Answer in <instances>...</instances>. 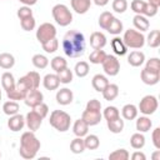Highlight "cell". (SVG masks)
Returning <instances> with one entry per match:
<instances>
[{
    "label": "cell",
    "mask_w": 160,
    "mask_h": 160,
    "mask_svg": "<svg viewBox=\"0 0 160 160\" xmlns=\"http://www.w3.org/2000/svg\"><path fill=\"white\" fill-rule=\"evenodd\" d=\"M61 48L66 56L80 58L85 52V49H86L84 34L78 30H69L62 38Z\"/></svg>",
    "instance_id": "cell-1"
},
{
    "label": "cell",
    "mask_w": 160,
    "mask_h": 160,
    "mask_svg": "<svg viewBox=\"0 0 160 160\" xmlns=\"http://www.w3.org/2000/svg\"><path fill=\"white\" fill-rule=\"evenodd\" d=\"M40 146H41L40 140L36 138L34 131H31V130L25 131V132H22V135L20 138V149H19L20 156L26 160L34 159L36 156L38 151L40 150Z\"/></svg>",
    "instance_id": "cell-2"
},
{
    "label": "cell",
    "mask_w": 160,
    "mask_h": 160,
    "mask_svg": "<svg viewBox=\"0 0 160 160\" xmlns=\"http://www.w3.org/2000/svg\"><path fill=\"white\" fill-rule=\"evenodd\" d=\"M50 125L60 131V132H65L70 129V124H71V118L70 115L64 111V110H54L50 114V119H49Z\"/></svg>",
    "instance_id": "cell-3"
},
{
    "label": "cell",
    "mask_w": 160,
    "mask_h": 160,
    "mask_svg": "<svg viewBox=\"0 0 160 160\" xmlns=\"http://www.w3.org/2000/svg\"><path fill=\"white\" fill-rule=\"evenodd\" d=\"M52 18L55 22L60 26H68L72 22V14L70 9L64 4H56L51 9Z\"/></svg>",
    "instance_id": "cell-4"
},
{
    "label": "cell",
    "mask_w": 160,
    "mask_h": 160,
    "mask_svg": "<svg viewBox=\"0 0 160 160\" xmlns=\"http://www.w3.org/2000/svg\"><path fill=\"white\" fill-rule=\"evenodd\" d=\"M122 41L126 45V48L130 49H141L145 45V36L142 32L134 30V29H128L124 32Z\"/></svg>",
    "instance_id": "cell-5"
},
{
    "label": "cell",
    "mask_w": 160,
    "mask_h": 160,
    "mask_svg": "<svg viewBox=\"0 0 160 160\" xmlns=\"http://www.w3.org/2000/svg\"><path fill=\"white\" fill-rule=\"evenodd\" d=\"M56 38V28L51 22H42L36 30V39L40 44Z\"/></svg>",
    "instance_id": "cell-6"
},
{
    "label": "cell",
    "mask_w": 160,
    "mask_h": 160,
    "mask_svg": "<svg viewBox=\"0 0 160 160\" xmlns=\"http://www.w3.org/2000/svg\"><path fill=\"white\" fill-rule=\"evenodd\" d=\"M159 102H158V98L154 95H145L138 106V110L144 114V115H151L158 110Z\"/></svg>",
    "instance_id": "cell-7"
},
{
    "label": "cell",
    "mask_w": 160,
    "mask_h": 160,
    "mask_svg": "<svg viewBox=\"0 0 160 160\" xmlns=\"http://www.w3.org/2000/svg\"><path fill=\"white\" fill-rule=\"evenodd\" d=\"M101 65L104 72L108 76H116L120 71V61L115 55H106Z\"/></svg>",
    "instance_id": "cell-8"
},
{
    "label": "cell",
    "mask_w": 160,
    "mask_h": 160,
    "mask_svg": "<svg viewBox=\"0 0 160 160\" xmlns=\"http://www.w3.org/2000/svg\"><path fill=\"white\" fill-rule=\"evenodd\" d=\"M41 124H42V118L35 110H31V111H29L26 114V116H25V125L28 126L29 130L35 132L36 130H39Z\"/></svg>",
    "instance_id": "cell-9"
},
{
    "label": "cell",
    "mask_w": 160,
    "mask_h": 160,
    "mask_svg": "<svg viewBox=\"0 0 160 160\" xmlns=\"http://www.w3.org/2000/svg\"><path fill=\"white\" fill-rule=\"evenodd\" d=\"M24 101H25V104L28 106L35 108L36 105H39L40 102L44 101V95L39 89H32V90L26 92V95L24 98Z\"/></svg>",
    "instance_id": "cell-10"
},
{
    "label": "cell",
    "mask_w": 160,
    "mask_h": 160,
    "mask_svg": "<svg viewBox=\"0 0 160 160\" xmlns=\"http://www.w3.org/2000/svg\"><path fill=\"white\" fill-rule=\"evenodd\" d=\"M81 119H82L89 126H94V125H98V124L101 121L102 114H101V111H95V110H88V109H85V110L82 111Z\"/></svg>",
    "instance_id": "cell-11"
},
{
    "label": "cell",
    "mask_w": 160,
    "mask_h": 160,
    "mask_svg": "<svg viewBox=\"0 0 160 160\" xmlns=\"http://www.w3.org/2000/svg\"><path fill=\"white\" fill-rule=\"evenodd\" d=\"M8 126L14 132H18V131L22 130V128L25 126V116H22L21 114L11 115L8 120Z\"/></svg>",
    "instance_id": "cell-12"
},
{
    "label": "cell",
    "mask_w": 160,
    "mask_h": 160,
    "mask_svg": "<svg viewBox=\"0 0 160 160\" xmlns=\"http://www.w3.org/2000/svg\"><path fill=\"white\" fill-rule=\"evenodd\" d=\"M140 78H141V81L146 85H156L160 80V72H154V71H150L148 69H142L141 72H140Z\"/></svg>",
    "instance_id": "cell-13"
},
{
    "label": "cell",
    "mask_w": 160,
    "mask_h": 160,
    "mask_svg": "<svg viewBox=\"0 0 160 160\" xmlns=\"http://www.w3.org/2000/svg\"><path fill=\"white\" fill-rule=\"evenodd\" d=\"M74 100V94L70 89L68 88H62L60 90H58L56 92V102L60 104V105H69L71 104Z\"/></svg>",
    "instance_id": "cell-14"
},
{
    "label": "cell",
    "mask_w": 160,
    "mask_h": 160,
    "mask_svg": "<svg viewBox=\"0 0 160 160\" xmlns=\"http://www.w3.org/2000/svg\"><path fill=\"white\" fill-rule=\"evenodd\" d=\"M90 45L94 50L102 49L106 45V36L101 31H94L90 35Z\"/></svg>",
    "instance_id": "cell-15"
},
{
    "label": "cell",
    "mask_w": 160,
    "mask_h": 160,
    "mask_svg": "<svg viewBox=\"0 0 160 160\" xmlns=\"http://www.w3.org/2000/svg\"><path fill=\"white\" fill-rule=\"evenodd\" d=\"M42 85L46 90H56L60 85V80H59V76L58 74H46L42 79Z\"/></svg>",
    "instance_id": "cell-16"
},
{
    "label": "cell",
    "mask_w": 160,
    "mask_h": 160,
    "mask_svg": "<svg viewBox=\"0 0 160 160\" xmlns=\"http://www.w3.org/2000/svg\"><path fill=\"white\" fill-rule=\"evenodd\" d=\"M128 62L134 68H139L145 62V54L142 51L134 50L128 55Z\"/></svg>",
    "instance_id": "cell-17"
},
{
    "label": "cell",
    "mask_w": 160,
    "mask_h": 160,
    "mask_svg": "<svg viewBox=\"0 0 160 160\" xmlns=\"http://www.w3.org/2000/svg\"><path fill=\"white\" fill-rule=\"evenodd\" d=\"M71 8L76 14H85L91 6V0H70Z\"/></svg>",
    "instance_id": "cell-18"
},
{
    "label": "cell",
    "mask_w": 160,
    "mask_h": 160,
    "mask_svg": "<svg viewBox=\"0 0 160 160\" xmlns=\"http://www.w3.org/2000/svg\"><path fill=\"white\" fill-rule=\"evenodd\" d=\"M132 24H134L135 29L140 32H144V31L149 30V26H150V22L148 20V18L144 16V15H140V14H135V16L132 18Z\"/></svg>",
    "instance_id": "cell-19"
},
{
    "label": "cell",
    "mask_w": 160,
    "mask_h": 160,
    "mask_svg": "<svg viewBox=\"0 0 160 160\" xmlns=\"http://www.w3.org/2000/svg\"><path fill=\"white\" fill-rule=\"evenodd\" d=\"M1 86L2 89L8 92V91H11L16 88V81L14 79V75L9 71H5L2 75H1Z\"/></svg>",
    "instance_id": "cell-20"
},
{
    "label": "cell",
    "mask_w": 160,
    "mask_h": 160,
    "mask_svg": "<svg viewBox=\"0 0 160 160\" xmlns=\"http://www.w3.org/2000/svg\"><path fill=\"white\" fill-rule=\"evenodd\" d=\"M108 84H109V80H108V78H106L105 75H102V74H96V75H94L92 79H91V85H92L94 90H96L98 92H101V91L105 89V86H106Z\"/></svg>",
    "instance_id": "cell-21"
},
{
    "label": "cell",
    "mask_w": 160,
    "mask_h": 160,
    "mask_svg": "<svg viewBox=\"0 0 160 160\" xmlns=\"http://www.w3.org/2000/svg\"><path fill=\"white\" fill-rule=\"evenodd\" d=\"M101 94H102V98L105 99V100H108V101H112V100H115L116 98H118V95H119V86L116 85V84H108L106 86H105V89L101 91Z\"/></svg>",
    "instance_id": "cell-22"
},
{
    "label": "cell",
    "mask_w": 160,
    "mask_h": 160,
    "mask_svg": "<svg viewBox=\"0 0 160 160\" xmlns=\"http://www.w3.org/2000/svg\"><path fill=\"white\" fill-rule=\"evenodd\" d=\"M89 131V125L82 120V119H78L75 120L74 125H72V132L75 136L79 138H84Z\"/></svg>",
    "instance_id": "cell-23"
},
{
    "label": "cell",
    "mask_w": 160,
    "mask_h": 160,
    "mask_svg": "<svg viewBox=\"0 0 160 160\" xmlns=\"http://www.w3.org/2000/svg\"><path fill=\"white\" fill-rule=\"evenodd\" d=\"M16 88H18L19 90L24 91L25 94H26L28 91L32 90V89H36L35 85H34V82H32V80L30 79V76H29L28 74L24 75V76H21V78L18 80V82H16Z\"/></svg>",
    "instance_id": "cell-24"
},
{
    "label": "cell",
    "mask_w": 160,
    "mask_h": 160,
    "mask_svg": "<svg viewBox=\"0 0 160 160\" xmlns=\"http://www.w3.org/2000/svg\"><path fill=\"white\" fill-rule=\"evenodd\" d=\"M111 49L114 50V52L119 56H122L128 52V48L126 45L124 44L122 41V38H119V36H115L112 40H111Z\"/></svg>",
    "instance_id": "cell-25"
},
{
    "label": "cell",
    "mask_w": 160,
    "mask_h": 160,
    "mask_svg": "<svg viewBox=\"0 0 160 160\" xmlns=\"http://www.w3.org/2000/svg\"><path fill=\"white\" fill-rule=\"evenodd\" d=\"M138 114H139L138 106H135L134 104H126L121 109V115L125 120H134L138 118Z\"/></svg>",
    "instance_id": "cell-26"
},
{
    "label": "cell",
    "mask_w": 160,
    "mask_h": 160,
    "mask_svg": "<svg viewBox=\"0 0 160 160\" xmlns=\"http://www.w3.org/2000/svg\"><path fill=\"white\" fill-rule=\"evenodd\" d=\"M135 126L139 132H148L152 126V121L150 120V118H148V115H144L136 119Z\"/></svg>",
    "instance_id": "cell-27"
},
{
    "label": "cell",
    "mask_w": 160,
    "mask_h": 160,
    "mask_svg": "<svg viewBox=\"0 0 160 160\" xmlns=\"http://www.w3.org/2000/svg\"><path fill=\"white\" fill-rule=\"evenodd\" d=\"M84 145L88 150H96L100 146V139L95 134H86L84 138Z\"/></svg>",
    "instance_id": "cell-28"
},
{
    "label": "cell",
    "mask_w": 160,
    "mask_h": 160,
    "mask_svg": "<svg viewBox=\"0 0 160 160\" xmlns=\"http://www.w3.org/2000/svg\"><path fill=\"white\" fill-rule=\"evenodd\" d=\"M15 65V58L10 52H1L0 54V68L9 70Z\"/></svg>",
    "instance_id": "cell-29"
},
{
    "label": "cell",
    "mask_w": 160,
    "mask_h": 160,
    "mask_svg": "<svg viewBox=\"0 0 160 160\" xmlns=\"http://www.w3.org/2000/svg\"><path fill=\"white\" fill-rule=\"evenodd\" d=\"M106 122H108V129L112 134H120L124 130V126H125L124 120L121 118H118V119H114V120H109Z\"/></svg>",
    "instance_id": "cell-30"
},
{
    "label": "cell",
    "mask_w": 160,
    "mask_h": 160,
    "mask_svg": "<svg viewBox=\"0 0 160 160\" xmlns=\"http://www.w3.org/2000/svg\"><path fill=\"white\" fill-rule=\"evenodd\" d=\"M145 42L150 46V48H159L160 46V31L159 30H151L150 34L145 38Z\"/></svg>",
    "instance_id": "cell-31"
},
{
    "label": "cell",
    "mask_w": 160,
    "mask_h": 160,
    "mask_svg": "<svg viewBox=\"0 0 160 160\" xmlns=\"http://www.w3.org/2000/svg\"><path fill=\"white\" fill-rule=\"evenodd\" d=\"M130 145L134 149H136V150L142 149L145 146V136H144V134L142 132H139V131L135 132V134H132L131 138H130Z\"/></svg>",
    "instance_id": "cell-32"
},
{
    "label": "cell",
    "mask_w": 160,
    "mask_h": 160,
    "mask_svg": "<svg viewBox=\"0 0 160 160\" xmlns=\"http://www.w3.org/2000/svg\"><path fill=\"white\" fill-rule=\"evenodd\" d=\"M50 66H51V69L58 74V72H60L61 70H64L65 68H68V61H66L62 56H55L54 59H51Z\"/></svg>",
    "instance_id": "cell-33"
},
{
    "label": "cell",
    "mask_w": 160,
    "mask_h": 160,
    "mask_svg": "<svg viewBox=\"0 0 160 160\" xmlns=\"http://www.w3.org/2000/svg\"><path fill=\"white\" fill-rule=\"evenodd\" d=\"M19 104L18 101H14V100H9V101H5L4 105H2V111L4 114H6L8 116H11V115H15L19 112Z\"/></svg>",
    "instance_id": "cell-34"
},
{
    "label": "cell",
    "mask_w": 160,
    "mask_h": 160,
    "mask_svg": "<svg viewBox=\"0 0 160 160\" xmlns=\"http://www.w3.org/2000/svg\"><path fill=\"white\" fill-rule=\"evenodd\" d=\"M106 55H108V54H106L102 49H96V50H94V51L89 55V60H90L91 64H95V65L102 64V61L105 60Z\"/></svg>",
    "instance_id": "cell-35"
},
{
    "label": "cell",
    "mask_w": 160,
    "mask_h": 160,
    "mask_svg": "<svg viewBox=\"0 0 160 160\" xmlns=\"http://www.w3.org/2000/svg\"><path fill=\"white\" fill-rule=\"evenodd\" d=\"M31 62L36 69L42 70L49 65V59L42 54H35L32 56V59H31Z\"/></svg>",
    "instance_id": "cell-36"
},
{
    "label": "cell",
    "mask_w": 160,
    "mask_h": 160,
    "mask_svg": "<svg viewBox=\"0 0 160 160\" xmlns=\"http://www.w3.org/2000/svg\"><path fill=\"white\" fill-rule=\"evenodd\" d=\"M106 31L109 34H112V35H119L122 31V22H121V20H119L118 18L114 16L112 20H111V22L106 28Z\"/></svg>",
    "instance_id": "cell-37"
},
{
    "label": "cell",
    "mask_w": 160,
    "mask_h": 160,
    "mask_svg": "<svg viewBox=\"0 0 160 160\" xmlns=\"http://www.w3.org/2000/svg\"><path fill=\"white\" fill-rule=\"evenodd\" d=\"M70 150L74 154H81V152H84V150H85L84 139L76 136L74 140H71V142H70Z\"/></svg>",
    "instance_id": "cell-38"
},
{
    "label": "cell",
    "mask_w": 160,
    "mask_h": 160,
    "mask_svg": "<svg viewBox=\"0 0 160 160\" xmlns=\"http://www.w3.org/2000/svg\"><path fill=\"white\" fill-rule=\"evenodd\" d=\"M89 70H90V68L86 61H79V62H76V65L74 68V72L79 78H85L89 74Z\"/></svg>",
    "instance_id": "cell-39"
},
{
    "label": "cell",
    "mask_w": 160,
    "mask_h": 160,
    "mask_svg": "<svg viewBox=\"0 0 160 160\" xmlns=\"http://www.w3.org/2000/svg\"><path fill=\"white\" fill-rule=\"evenodd\" d=\"M102 116L105 118L106 121L114 120V119L120 118V111H119V109L116 106H106L105 110L102 111Z\"/></svg>",
    "instance_id": "cell-40"
},
{
    "label": "cell",
    "mask_w": 160,
    "mask_h": 160,
    "mask_svg": "<svg viewBox=\"0 0 160 160\" xmlns=\"http://www.w3.org/2000/svg\"><path fill=\"white\" fill-rule=\"evenodd\" d=\"M130 158V154L126 149H118L109 154L110 160H128Z\"/></svg>",
    "instance_id": "cell-41"
},
{
    "label": "cell",
    "mask_w": 160,
    "mask_h": 160,
    "mask_svg": "<svg viewBox=\"0 0 160 160\" xmlns=\"http://www.w3.org/2000/svg\"><path fill=\"white\" fill-rule=\"evenodd\" d=\"M112 18H114V15L110 12V11H104V12H101L100 14V16H99V25H100V28L101 29H104V30H106V28L109 26V24L111 22V20H112Z\"/></svg>",
    "instance_id": "cell-42"
},
{
    "label": "cell",
    "mask_w": 160,
    "mask_h": 160,
    "mask_svg": "<svg viewBox=\"0 0 160 160\" xmlns=\"http://www.w3.org/2000/svg\"><path fill=\"white\" fill-rule=\"evenodd\" d=\"M58 76H59L60 84H70L72 81L74 74H72V71L69 68H65L64 70H61L60 72H58Z\"/></svg>",
    "instance_id": "cell-43"
},
{
    "label": "cell",
    "mask_w": 160,
    "mask_h": 160,
    "mask_svg": "<svg viewBox=\"0 0 160 160\" xmlns=\"http://www.w3.org/2000/svg\"><path fill=\"white\" fill-rule=\"evenodd\" d=\"M41 46H42V50H45V52L52 54V52H55V51L58 50V48H59V40H58L56 38H54V39L48 40L46 42L41 44Z\"/></svg>",
    "instance_id": "cell-44"
},
{
    "label": "cell",
    "mask_w": 160,
    "mask_h": 160,
    "mask_svg": "<svg viewBox=\"0 0 160 160\" xmlns=\"http://www.w3.org/2000/svg\"><path fill=\"white\" fill-rule=\"evenodd\" d=\"M20 25L22 28V30L25 31H31L35 29L36 26V21L34 19V16H29V18H25L22 20H20Z\"/></svg>",
    "instance_id": "cell-45"
},
{
    "label": "cell",
    "mask_w": 160,
    "mask_h": 160,
    "mask_svg": "<svg viewBox=\"0 0 160 160\" xmlns=\"http://www.w3.org/2000/svg\"><path fill=\"white\" fill-rule=\"evenodd\" d=\"M112 10L118 14H122L128 10V1L126 0H112Z\"/></svg>",
    "instance_id": "cell-46"
},
{
    "label": "cell",
    "mask_w": 160,
    "mask_h": 160,
    "mask_svg": "<svg viewBox=\"0 0 160 160\" xmlns=\"http://www.w3.org/2000/svg\"><path fill=\"white\" fill-rule=\"evenodd\" d=\"M145 69L154 72H160V60L158 58H150L149 60H146Z\"/></svg>",
    "instance_id": "cell-47"
},
{
    "label": "cell",
    "mask_w": 160,
    "mask_h": 160,
    "mask_svg": "<svg viewBox=\"0 0 160 160\" xmlns=\"http://www.w3.org/2000/svg\"><path fill=\"white\" fill-rule=\"evenodd\" d=\"M6 95H8V99H9V100L19 101V100H24V98H25V95H26V94H25L24 91L19 90L18 88H15L14 90L8 91V92H6Z\"/></svg>",
    "instance_id": "cell-48"
},
{
    "label": "cell",
    "mask_w": 160,
    "mask_h": 160,
    "mask_svg": "<svg viewBox=\"0 0 160 160\" xmlns=\"http://www.w3.org/2000/svg\"><path fill=\"white\" fill-rule=\"evenodd\" d=\"M158 11H159V6L152 5L150 2H146L145 8H144V11H142V15L146 16V18H152L158 14Z\"/></svg>",
    "instance_id": "cell-49"
},
{
    "label": "cell",
    "mask_w": 160,
    "mask_h": 160,
    "mask_svg": "<svg viewBox=\"0 0 160 160\" xmlns=\"http://www.w3.org/2000/svg\"><path fill=\"white\" fill-rule=\"evenodd\" d=\"M145 4H146V1H144V0H132L131 4H130V8H131V10H132L135 14L142 15Z\"/></svg>",
    "instance_id": "cell-50"
},
{
    "label": "cell",
    "mask_w": 160,
    "mask_h": 160,
    "mask_svg": "<svg viewBox=\"0 0 160 160\" xmlns=\"http://www.w3.org/2000/svg\"><path fill=\"white\" fill-rule=\"evenodd\" d=\"M16 15H18V18H19L20 20H22V19H25V18L32 16V10H31V8H30V6L24 5V6H21V8H19V9H18Z\"/></svg>",
    "instance_id": "cell-51"
},
{
    "label": "cell",
    "mask_w": 160,
    "mask_h": 160,
    "mask_svg": "<svg viewBox=\"0 0 160 160\" xmlns=\"http://www.w3.org/2000/svg\"><path fill=\"white\" fill-rule=\"evenodd\" d=\"M32 110H35L42 119L44 118H46L48 116V114H49V106L42 101V102H40L39 105H36L35 108H32Z\"/></svg>",
    "instance_id": "cell-52"
},
{
    "label": "cell",
    "mask_w": 160,
    "mask_h": 160,
    "mask_svg": "<svg viewBox=\"0 0 160 160\" xmlns=\"http://www.w3.org/2000/svg\"><path fill=\"white\" fill-rule=\"evenodd\" d=\"M88 110H95V111H100L101 110V102L98 100V99H91L88 101L86 104V108Z\"/></svg>",
    "instance_id": "cell-53"
},
{
    "label": "cell",
    "mask_w": 160,
    "mask_h": 160,
    "mask_svg": "<svg viewBox=\"0 0 160 160\" xmlns=\"http://www.w3.org/2000/svg\"><path fill=\"white\" fill-rule=\"evenodd\" d=\"M151 140L155 149H160V128H155L151 134Z\"/></svg>",
    "instance_id": "cell-54"
},
{
    "label": "cell",
    "mask_w": 160,
    "mask_h": 160,
    "mask_svg": "<svg viewBox=\"0 0 160 160\" xmlns=\"http://www.w3.org/2000/svg\"><path fill=\"white\" fill-rule=\"evenodd\" d=\"M131 159H132V160H145V159H146V155H145L144 152L136 150V151L131 155Z\"/></svg>",
    "instance_id": "cell-55"
},
{
    "label": "cell",
    "mask_w": 160,
    "mask_h": 160,
    "mask_svg": "<svg viewBox=\"0 0 160 160\" xmlns=\"http://www.w3.org/2000/svg\"><path fill=\"white\" fill-rule=\"evenodd\" d=\"M21 4H24V5H26V6H32V5H35L36 2H38V0H19Z\"/></svg>",
    "instance_id": "cell-56"
},
{
    "label": "cell",
    "mask_w": 160,
    "mask_h": 160,
    "mask_svg": "<svg viewBox=\"0 0 160 160\" xmlns=\"http://www.w3.org/2000/svg\"><path fill=\"white\" fill-rule=\"evenodd\" d=\"M92 1H94V4L98 5V6H105V5L109 4V0H92Z\"/></svg>",
    "instance_id": "cell-57"
},
{
    "label": "cell",
    "mask_w": 160,
    "mask_h": 160,
    "mask_svg": "<svg viewBox=\"0 0 160 160\" xmlns=\"http://www.w3.org/2000/svg\"><path fill=\"white\" fill-rule=\"evenodd\" d=\"M152 159L154 160H160V150L159 149H156V151L152 154Z\"/></svg>",
    "instance_id": "cell-58"
},
{
    "label": "cell",
    "mask_w": 160,
    "mask_h": 160,
    "mask_svg": "<svg viewBox=\"0 0 160 160\" xmlns=\"http://www.w3.org/2000/svg\"><path fill=\"white\" fill-rule=\"evenodd\" d=\"M146 2H150L152 5H156V6H160V0H148Z\"/></svg>",
    "instance_id": "cell-59"
},
{
    "label": "cell",
    "mask_w": 160,
    "mask_h": 160,
    "mask_svg": "<svg viewBox=\"0 0 160 160\" xmlns=\"http://www.w3.org/2000/svg\"><path fill=\"white\" fill-rule=\"evenodd\" d=\"M0 101H1V90H0Z\"/></svg>",
    "instance_id": "cell-60"
},
{
    "label": "cell",
    "mask_w": 160,
    "mask_h": 160,
    "mask_svg": "<svg viewBox=\"0 0 160 160\" xmlns=\"http://www.w3.org/2000/svg\"><path fill=\"white\" fill-rule=\"evenodd\" d=\"M0 156H1V152H0Z\"/></svg>",
    "instance_id": "cell-61"
}]
</instances>
